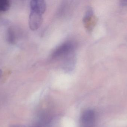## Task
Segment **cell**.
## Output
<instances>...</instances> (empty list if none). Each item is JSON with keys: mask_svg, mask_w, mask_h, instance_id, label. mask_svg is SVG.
Masks as SVG:
<instances>
[{"mask_svg": "<svg viewBox=\"0 0 127 127\" xmlns=\"http://www.w3.org/2000/svg\"><path fill=\"white\" fill-rule=\"evenodd\" d=\"M75 48V45L72 42H65L58 47L53 53L52 57L53 58H60L65 56L73 53Z\"/></svg>", "mask_w": 127, "mask_h": 127, "instance_id": "6da1fadb", "label": "cell"}, {"mask_svg": "<svg viewBox=\"0 0 127 127\" xmlns=\"http://www.w3.org/2000/svg\"><path fill=\"white\" fill-rule=\"evenodd\" d=\"M42 14L38 12L30 10L29 16V25L31 30H38L41 26L42 21Z\"/></svg>", "mask_w": 127, "mask_h": 127, "instance_id": "7a4b0ae2", "label": "cell"}, {"mask_svg": "<svg viewBox=\"0 0 127 127\" xmlns=\"http://www.w3.org/2000/svg\"><path fill=\"white\" fill-rule=\"evenodd\" d=\"M30 10L38 12L43 14L46 9L45 1L42 0H32L30 3Z\"/></svg>", "mask_w": 127, "mask_h": 127, "instance_id": "3957f363", "label": "cell"}, {"mask_svg": "<svg viewBox=\"0 0 127 127\" xmlns=\"http://www.w3.org/2000/svg\"><path fill=\"white\" fill-rule=\"evenodd\" d=\"M95 119V113L91 110H87L82 114L81 123L85 126H89L92 124Z\"/></svg>", "mask_w": 127, "mask_h": 127, "instance_id": "277c9868", "label": "cell"}, {"mask_svg": "<svg viewBox=\"0 0 127 127\" xmlns=\"http://www.w3.org/2000/svg\"><path fill=\"white\" fill-rule=\"evenodd\" d=\"M6 40L7 42L9 44H13L15 41V32L12 28H9L7 31Z\"/></svg>", "mask_w": 127, "mask_h": 127, "instance_id": "5b68a950", "label": "cell"}, {"mask_svg": "<svg viewBox=\"0 0 127 127\" xmlns=\"http://www.w3.org/2000/svg\"><path fill=\"white\" fill-rule=\"evenodd\" d=\"M93 14H94V12H93L92 8L91 7H88L87 9L86 13L84 17L83 20L84 23L86 25L89 21L92 18Z\"/></svg>", "mask_w": 127, "mask_h": 127, "instance_id": "8992f818", "label": "cell"}, {"mask_svg": "<svg viewBox=\"0 0 127 127\" xmlns=\"http://www.w3.org/2000/svg\"><path fill=\"white\" fill-rule=\"evenodd\" d=\"M11 6V3L8 0H0V12L9 10Z\"/></svg>", "mask_w": 127, "mask_h": 127, "instance_id": "52a82bcc", "label": "cell"}, {"mask_svg": "<svg viewBox=\"0 0 127 127\" xmlns=\"http://www.w3.org/2000/svg\"><path fill=\"white\" fill-rule=\"evenodd\" d=\"M121 5L122 6H126L127 5V0H123L121 1Z\"/></svg>", "mask_w": 127, "mask_h": 127, "instance_id": "ba28073f", "label": "cell"}, {"mask_svg": "<svg viewBox=\"0 0 127 127\" xmlns=\"http://www.w3.org/2000/svg\"><path fill=\"white\" fill-rule=\"evenodd\" d=\"M2 71H1V70L0 69V79L1 78V76H2Z\"/></svg>", "mask_w": 127, "mask_h": 127, "instance_id": "9c48e42d", "label": "cell"}]
</instances>
